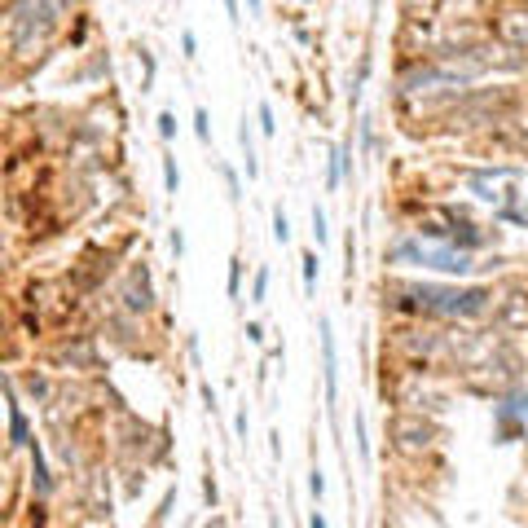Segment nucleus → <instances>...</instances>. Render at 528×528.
<instances>
[{
  "instance_id": "f257e3e1",
  "label": "nucleus",
  "mask_w": 528,
  "mask_h": 528,
  "mask_svg": "<svg viewBox=\"0 0 528 528\" xmlns=\"http://www.w3.org/2000/svg\"><path fill=\"white\" fill-rule=\"evenodd\" d=\"M414 299V308H423V313H440V317H480L489 308V291H458V286H410L405 291Z\"/></svg>"
},
{
  "instance_id": "f03ea898",
  "label": "nucleus",
  "mask_w": 528,
  "mask_h": 528,
  "mask_svg": "<svg viewBox=\"0 0 528 528\" xmlns=\"http://www.w3.org/2000/svg\"><path fill=\"white\" fill-rule=\"evenodd\" d=\"M62 9H66V0H14V9H9V35H14V44L22 49L31 35L53 31Z\"/></svg>"
},
{
  "instance_id": "7ed1b4c3",
  "label": "nucleus",
  "mask_w": 528,
  "mask_h": 528,
  "mask_svg": "<svg viewBox=\"0 0 528 528\" xmlns=\"http://www.w3.org/2000/svg\"><path fill=\"white\" fill-rule=\"evenodd\" d=\"M396 260H414V264L436 269V273H466L471 269V256H466V251H453V247L431 251V247H418V243H401L396 247Z\"/></svg>"
},
{
  "instance_id": "20e7f679",
  "label": "nucleus",
  "mask_w": 528,
  "mask_h": 528,
  "mask_svg": "<svg viewBox=\"0 0 528 528\" xmlns=\"http://www.w3.org/2000/svg\"><path fill=\"white\" fill-rule=\"evenodd\" d=\"M317 330H321V375H326V401H334L339 396V361H334V334H330V317H321L317 321Z\"/></svg>"
},
{
  "instance_id": "39448f33",
  "label": "nucleus",
  "mask_w": 528,
  "mask_h": 528,
  "mask_svg": "<svg viewBox=\"0 0 528 528\" xmlns=\"http://www.w3.org/2000/svg\"><path fill=\"white\" fill-rule=\"evenodd\" d=\"M9 445H31V436H27V418H22V405L9 396Z\"/></svg>"
},
{
  "instance_id": "423d86ee",
  "label": "nucleus",
  "mask_w": 528,
  "mask_h": 528,
  "mask_svg": "<svg viewBox=\"0 0 528 528\" xmlns=\"http://www.w3.org/2000/svg\"><path fill=\"white\" fill-rule=\"evenodd\" d=\"M343 172H352V146H339V150H334L330 172H326V185L339 189V185H343Z\"/></svg>"
},
{
  "instance_id": "0eeeda50",
  "label": "nucleus",
  "mask_w": 528,
  "mask_h": 528,
  "mask_svg": "<svg viewBox=\"0 0 528 528\" xmlns=\"http://www.w3.org/2000/svg\"><path fill=\"white\" fill-rule=\"evenodd\" d=\"M238 146H243L247 176H256V172H260V163H256V141H251V124H247V119H243V128H238Z\"/></svg>"
},
{
  "instance_id": "6e6552de",
  "label": "nucleus",
  "mask_w": 528,
  "mask_h": 528,
  "mask_svg": "<svg viewBox=\"0 0 528 528\" xmlns=\"http://www.w3.org/2000/svg\"><path fill=\"white\" fill-rule=\"evenodd\" d=\"M31 462H35V493L44 498L53 484H49V471H44V453H40V445H35V440H31Z\"/></svg>"
},
{
  "instance_id": "1a4fd4ad",
  "label": "nucleus",
  "mask_w": 528,
  "mask_h": 528,
  "mask_svg": "<svg viewBox=\"0 0 528 528\" xmlns=\"http://www.w3.org/2000/svg\"><path fill=\"white\" fill-rule=\"evenodd\" d=\"M163 185H167V194H176V185H181V172H176L172 154H163Z\"/></svg>"
},
{
  "instance_id": "9d476101",
  "label": "nucleus",
  "mask_w": 528,
  "mask_h": 528,
  "mask_svg": "<svg viewBox=\"0 0 528 528\" xmlns=\"http://www.w3.org/2000/svg\"><path fill=\"white\" fill-rule=\"evenodd\" d=\"M273 238H278V243H291V220H286L282 207L273 211Z\"/></svg>"
},
{
  "instance_id": "9b49d317",
  "label": "nucleus",
  "mask_w": 528,
  "mask_h": 528,
  "mask_svg": "<svg viewBox=\"0 0 528 528\" xmlns=\"http://www.w3.org/2000/svg\"><path fill=\"white\" fill-rule=\"evenodd\" d=\"M299 264H304V291L313 295V286H317V273H321V269H317V256H304Z\"/></svg>"
},
{
  "instance_id": "f8f14e48",
  "label": "nucleus",
  "mask_w": 528,
  "mask_h": 528,
  "mask_svg": "<svg viewBox=\"0 0 528 528\" xmlns=\"http://www.w3.org/2000/svg\"><path fill=\"white\" fill-rule=\"evenodd\" d=\"M194 132H198V141H202V146L211 141V124H207V111H202V106L194 111Z\"/></svg>"
},
{
  "instance_id": "ddd939ff",
  "label": "nucleus",
  "mask_w": 528,
  "mask_h": 528,
  "mask_svg": "<svg viewBox=\"0 0 528 528\" xmlns=\"http://www.w3.org/2000/svg\"><path fill=\"white\" fill-rule=\"evenodd\" d=\"M313 238H317V247L330 238V229H326V211H321V207H313Z\"/></svg>"
},
{
  "instance_id": "4468645a",
  "label": "nucleus",
  "mask_w": 528,
  "mask_h": 528,
  "mask_svg": "<svg viewBox=\"0 0 528 528\" xmlns=\"http://www.w3.org/2000/svg\"><path fill=\"white\" fill-rule=\"evenodd\" d=\"M264 295H269V273H256V286H251V304H264Z\"/></svg>"
},
{
  "instance_id": "2eb2a0df",
  "label": "nucleus",
  "mask_w": 528,
  "mask_h": 528,
  "mask_svg": "<svg viewBox=\"0 0 528 528\" xmlns=\"http://www.w3.org/2000/svg\"><path fill=\"white\" fill-rule=\"evenodd\" d=\"M159 137H163V141L176 137V119H172V115H159Z\"/></svg>"
},
{
  "instance_id": "dca6fc26",
  "label": "nucleus",
  "mask_w": 528,
  "mask_h": 528,
  "mask_svg": "<svg viewBox=\"0 0 528 528\" xmlns=\"http://www.w3.org/2000/svg\"><path fill=\"white\" fill-rule=\"evenodd\" d=\"M343 256H348V278H352V269H357V238L348 234V243H343Z\"/></svg>"
},
{
  "instance_id": "f3484780",
  "label": "nucleus",
  "mask_w": 528,
  "mask_h": 528,
  "mask_svg": "<svg viewBox=\"0 0 528 528\" xmlns=\"http://www.w3.org/2000/svg\"><path fill=\"white\" fill-rule=\"evenodd\" d=\"M308 489H313V498H321V493H326V475H321V471H308Z\"/></svg>"
},
{
  "instance_id": "a211bd4d",
  "label": "nucleus",
  "mask_w": 528,
  "mask_h": 528,
  "mask_svg": "<svg viewBox=\"0 0 528 528\" xmlns=\"http://www.w3.org/2000/svg\"><path fill=\"white\" fill-rule=\"evenodd\" d=\"M260 132H273V106L260 102Z\"/></svg>"
},
{
  "instance_id": "6ab92c4d",
  "label": "nucleus",
  "mask_w": 528,
  "mask_h": 528,
  "mask_svg": "<svg viewBox=\"0 0 528 528\" xmlns=\"http://www.w3.org/2000/svg\"><path fill=\"white\" fill-rule=\"evenodd\" d=\"M238 282H243V260L229 264V295H238Z\"/></svg>"
},
{
  "instance_id": "aec40b11",
  "label": "nucleus",
  "mask_w": 528,
  "mask_h": 528,
  "mask_svg": "<svg viewBox=\"0 0 528 528\" xmlns=\"http://www.w3.org/2000/svg\"><path fill=\"white\" fill-rule=\"evenodd\" d=\"M167 243H172L176 256H181V251H185V234H181V229H172V238H167Z\"/></svg>"
},
{
  "instance_id": "412c9836",
  "label": "nucleus",
  "mask_w": 528,
  "mask_h": 528,
  "mask_svg": "<svg viewBox=\"0 0 528 528\" xmlns=\"http://www.w3.org/2000/svg\"><path fill=\"white\" fill-rule=\"evenodd\" d=\"M181 49H185V57H194V49H198V40H194V35H189V31L181 35Z\"/></svg>"
},
{
  "instance_id": "4be33fe9",
  "label": "nucleus",
  "mask_w": 528,
  "mask_h": 528,
  "mask_svg": "<svg viewBox=\"0 0 528 528\" xmlns=\"http://www.w3.org/2000/svg\"><path fill=\"white\" fill-rule=\"evenodd\" d=\"M247 339H251V343H260V339H264V330H260V321H247Z\"/></svg>"
},
{
  "instance_id": "5701e85b",
  "label": "nucleus",
  "mask_w": 528,
  "mask_h": 528,
  "mask_svg": "<svg viewBox=\"0 0 528 528\" xmlns=\"http://www.w3.org/2000/svg\"><path fill=\"white\" fill-rule=\"evenodd\" d=\"M234 427H238V436L247 440V410H238V418H234Z\"/></svg>"
},
{
  "instance_id": "b1692460",
  "label": "nucleus",
  "mask_w": 528,
  "mask_h": 528,
  "mask_svg": "<svg viewBox=\"0 0 528 528\" xmlns=\"http://www.w3.org/2000/svg\"><path fill=\"white\" fill-rule=\"evenodd\" d=\"M308 528H326V520H321V511H313V515H308Z\"/></svg>"
},
{
  "instance_id": "393cba45",
  "label": "nucleus",
  "mask_w": 528,
  "mask_h": 528,
  "mask_svg": "<svg viewBox=\"0 0 528 528\" xmlns=\"http://www.w3.org/2000/svg\"><path fill=\"white\" fill-rule=\"evenodd\" d=\"M225 9H229V18L238 22V0H225Z\"/></svg>"
},
{
  "instance_id": "a878e982",
  "label": "nucleus",
  "mask_w": 528,
  "mask_h": 528,
  "mask_svg": "<svg viewBox=\"0 0 528 528\" xmlns=\"http://www.w3.org/2000/svg\"><path fill=\"white\" fill-rule=\"evenodd\" d=\"M247 9H251V14H260V9H264V0H247Z\"/></svg>"
},
{
  "instance_id": "bb28decb",
  "label": "nucleus",
  "mask_w": 528,
  "mask_h": 528,
  "mask_svg": "<svg viewBox=\"0 0 528 528\" xmlns=\"http://www.w3.org/2000/svg\"><path fill=\"white\" fill-rule=\"evenodd\" d=\"M211 528H225V520H211Z\"/></svg>"
},
{
  "instance_id": "cd10ccee",
  "label": "nucleus",
  "mask_w": 528,
  "mask_h": 528,
  "mask_svg": "<svg viewBox=\"0 0 528 528\" xmlns=\"http://www.w3.org/2000/svg\"><path fill=\"white\" fill-rule=\"evenodd\" d=\"M273 528H278V520H273Z\"/></svg>"
}]
</instances>
